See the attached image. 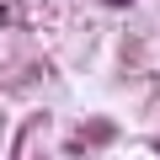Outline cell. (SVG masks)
Returning a JSON list of instances; mask_svg holds the SVG:
<instances>
[{
    "instance_id": "cell-1",
    "label": "cell",
    "mask_w": 160,
    "mask_h": 160,
    "mask_svg": "<svg viewBox=\"0 0 160 160\" xmlns=\"http://www.w3.org/2000/svg\"><path fill=\"white\" fill-rule=\"evenodd\" d=\"M107 6H128V0H107Z\"/></svg>"
},
{
    "instance_id": "cell-2",
    "label": "cell",
    "mask_w": 160,
    "mask_h": 160,
    "mask_svg": "<svg viewBox=\"0 0 160 160\" xmlns=\"http://www.w3.org/2000/svg\"><path fill=\"white\" fill-rule=\"evenodd\" d=\"M155 149H160V139H155Z\"/></svg>"
}]
</instances>
